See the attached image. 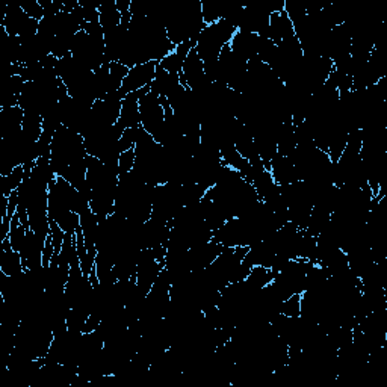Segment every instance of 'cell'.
<instances>
[{
  "instance_id": "obj_1",
  "label": "cell",
  "mask_w": 387,
  "mask_h": 387,
  "mask_svg": "<svg viewBox=\"0 0 387 387\" xmlns=\"http://www.w3.org/2000/svg\"><path fill=\"white\" fill-rule=\"evenodd\" d=\"M70 53L86 70L95 72L104 64V40H97L82 29L73 38Z\"/></svg>"
},
{
  "instance_id": "obj_2",
  "label": "cell",
  "mask_w": 387,
  "mask_h": 387,
  "mask_svg": "<svg viewBox=\"0 0 387 387\" xmlns=\"http://www.w3.org/2000/svg\"><path fill=\"white\" fill-rule=\"evenodd\" d=\"M140 94V114H141V128L149 132L151 137L158 133L161 125L165 121V109L161 97L150 91V86L138 91Z\"/></svg>"
},
{
  "instance_id": "obj_3",
  "label": "cell",
  "mask_w": 387,
  "mask_h": 387,
  "mask_svg": "<svg viewBox=\"0 0 387 387\" xmlns=\"http://www.w3.org/2000/svg\"><path fill=\"white\" fill-rule=\"evenodd\" d=\"M38 25L40 22L29 17L20 4H8L2 18V27L9 36L27 38L38 34Z\"/></svg>"
},
{
  "instance_id": "obj_4",
  "label": "cell",
  "mask_w": 387,
  "mask_h": 387,
  "mask_svg": "<svg viewBox=\"0 0 387 387\" xmlns=\"http://www.w3.org/2000/svg\"><path fill=\"white\" fill-rule=\"evenodd\" d=\"M158 65H159L158 61H150V62L132 67V69H129V73L125 76V79L123 81L120 91L124 95H128L130 93H137L142 88H147V86L153 83L154 77H156Z\"/></svg>"
},
{
  "instance_id": "obj_5",
  "label": "cell",
  "mask_w": 387,
  "mask_h": 387,
  "mask_svg": "<svg viewBox=\"0 0 387 387\" xmlns=\"http://www.w3.org/2000/svg\"><path fill=\"white\" fill-rule=\"evenodd\" d=\"M46 240L40 236H36L34 231L29 229L27 236L25 239V244L22 245L20 253L25 269L35 271L43 268V251H44Z\"/></svg>"
},
{
  "instance_id": "obj_6",
  "label": "cell",
  "mask_w": 387,
  "mask_h": 387,
  "mask_svg": "<svg viewBox=\"0 0 387 387\" xmlns=\"http://www.w3.org/2000/svg\"><path fill=\"white\" fill-rule=\"evenodd\" d=\"M269 172L278 186L290 185V183L299 180L292 159H290L289 156H283V154H278V153L269 163Z\"/></svg>"
},
{
  "instance_id": "obj_7",
  "label": "cell",
  "mask_w": 387,
  "mask_h": 387,
  "mask_svg": "<svg viewBox=\"0 0 387 387\" xmlns=\"http://www.w3.org/2000/svg\"><path fill=\"white\" fill-rule=\"evenodd\" d=\"M259 35L250 34L244 31H236L235 36L230 41V50L233 52L240 60L250 61L257 56V46H259Z\"/></svg>"
},
{
  "instance_id": "obj_8",
  "label": "cell",
  "mask_w": 387,
  "mask_h": 387,
  "mask_svg": "<svg viewBox=\"0 0 387 387\" xmlns=\"http://www.w3.org/2000/svg\"><path fill=\"white\" fill-rule=\"evenodd\" d=\"M295 35V29L290 18L285 11L282 13H274L269 17V40L274 44L282 43L285 40H289V38H294Z\"/></svg>"
},
{
  "instance_id": "obj_9",
  "label": "cell",
  "mask_w": 387,
  "mask_h": 387,
  "mask_svg": "<svg viewBox=\"0 0 387 387\" xmlns=\"http://www.w3.org/2000/svg\"><path fill=\"white\" fill-rule=\"evenodd\" d=\"M25 271L23 260L18 251H15L11 244H9V239L0 242V273L5 276H17Z\"/></svg>"
},
{
  "instance_id": "obj_10",
  "label": "cell",
  "mask_w": 387,
  "mask_h": 387,
  "mask_svg": "<svg viewBox=\"0 0 387 387\" xmlns=\"http://www.w3.org/2000/svg\"><path fill=\"white\" fill-rule=\"evenodd\" d=\"M180 85H182L180 74L168 73L167 70H163L161 65H158L156 77H154L153 83L150 85V91L158 94L161 99H168V97L176 91Z\"/></svg>"
},
{
  "instance_id": "obj_11",
  "label": "cell",
  "mask_w": 387,
  "mask_h": 387,
  "mask_svg": "<svg viewBox=\"0 0 387 387\" xmlns=\"http://www.w3.org/2000/svg\"><path fill=\"white\" fill-rule=\"evenodd\" d=\"M25 112L20 106L0 109V140L22 130Z\"/></svg>"
},
{
  "instance_id": "obj_12",
  "label": "cell",
  "mask_w": 387,
  "mask_h": 387,
  "mask_svg": "<svg viewBox=\"0 0 387 387\" xmlns=\"http://www.w3.org/2000/svg\"><path fill=\"white\" fill-rule=\"evenodd\" d=\"M125 129L138 128L141 125V114H140V94L130 93L124 97L118 120Z\"/></svg>"
},
{
  "instance_id": "obj_13",
  "label": "cell",
  "mask_w": 387,
  "mask_h": 387,
  "mask_svg": "<svg viewBox=\"0 0 387 387\" xmlns=\"http://www.w3.org/2000/svg\"><path fill=\"white\" fill-rule=\"evenodd\" d=\"M99 13H100L99 23L102 25L104 34H108L120 26L121 13L118 11L117 5H115V0H106V2H102Z\"/></svg>"
},
{
  "instance_id": "obj_14",
  "label": "cell",
  "mask_w": 387,
  "mask_h": 387,
  "mask_svg": "<svg viewBox=\"0 0 387 387\" xmlns=\"http://www.w3.org/2000/svg\"><path fill=\"white\" fill-rule=\"evenodd\" d=\"M26 177V171L23 165L17 167L13 172L6 174V176H0V196L9 197L14 191L20 188Z\"/></svg>"
},
{
  "instance_id": "obj_15",
  "label": "cell",
  "mask_w": 387,
  "mask_h": 387,
  "mask_svg": "<svg viewBox=\"0 0 387 387\" xmlns=\"http://www.w3.org/2000/svg\"><path fill=\"white\" fill-rule=\"evenodd\" d=\"M274 273L271 269L265 266H253L250 271L248 277L245 278V282L254 289H262L268 286L271 282L274 280Z\"/></svg>"
},
{
  "instance_id": "obj_16",
  "label": "cell",
  "mask_w": 387,
  "mask_h": 387,
  "mask_svg": "<svg viewBox=\"0 0 387 387\" xmlns=\"http://www.w3.org/2000/svg\"><path fill=\"white\" fill-rule=\"evenodd\" d=\"M27 231L29 229L22 224L20 218H18V215L15 214L11 219V230H9V235H8L9 244H11V247L15 251H20L22 245L25 244V239L27 236Z\"/></svg>"
},
{
  "instance_id": "obj_17",
  "label": "cell",
  "mask_w": 387,
  "mask_h": 387,
  "mask_svg": "<svg viewBox=\"0 0 387 387\" xmlns=\"http://www.w3.org/2000/svg\"><path fill=\"white\" fill-rule=\"evenodd\" d=\"M129 69L125 65L120 62H112L109 64V86H111V93L118 91L123 85V81L128 76Z\"/></svg>"
},
{
  "instance_id": "obj_18",
  "label": "cell",
  "mask_w": 387,
  "mask_h": 387,
  "mask_svg": "<svg viewBox=\"0 0 387 387\" xmlns=\"http://www.w3.org/2000/svg\"><path fill=\"white\" fill-rule=\"evenodd\" d=\"M88 318H90L88 313L77 311V308H70L69 315H67V328H69L70 332L83 333Z\"/></svg>"
},
{
  "instance_id": "obj_19",
  "label": "cell",
  "mask_w": 387,
  "mask_h": 387,
  "mask_svg": "<svg viewBox=\"0 0 387 387\" xmlns=\"http://www.w3.org/2000/svg\"><path fill=\"white\" fill-rule=\"evenodd\" d=\"M282 315L287 318H298L301 315V294H294L282 303Z\"/></svg>"
},
{
  "instance_id": "obj_20",
  "label": "cell",
  "mask_w": 387,
  "mask_h": 387,
  "mask_svg": "<svg viewBox=\"0 0 387 387\" xmlns=\"http://www.w3.org/2000/svg\"><path fill=\"white\" fill-rule=\"evenodd\" d=\"M183 64H185V60L180 57L176 52H171L168 56L163 57V60L159 62L163 70H167L168 73L174 74H180L183 70Z\"/></svg>"
},
{
  "instance_id": "obj_21",
  "label": "cell",
  "mask_w": 387,
  "mask_h": 387,
  "mask_svg": "<svg viewBox=\"0 0 387 387\" xmlns=\"http://www.w3.org/2000/svg\"><path fill=\"white\" fill-rule=\"evenodd\" d=\"M141 129H142L141 125H138V128H129V129L124 130V133L121 135V140H120L121 151L135 149V144H137V141L140 138Z\"/></svg>"
},
{
  "instance_id": "obj_22",
  "label": "cell",
  "mask_w": 387,
  "mask_h": 387,
  "mask_svg": "<svg viewBox=\"0 0 387 387\" xmlns=\"http://www.w3.org/2000/svg\"><path fill=\"white\" fill-rule=\"evenodd\" d=\"M20 6L29 17L34 18V20L40 22L41 18H44V9L38 0H25L23 4H20Z\"/></svg>"
},
{
  "instance_id": "obj_23",
  "label": "cell",
  "mask_w": 387,
  "mask_h": 387,
  "mask_svg": "<svg viewBox=\"0 0 387 387\" xmlns=\"http://www.w3.org/2000/svg\"><path fill=\"white\" fill-rule=\"evenodd\" d=\"M135 161H137V154H135V149H130V150H125L120 154V159H118V171H120V176L121 174H125V172H130L133 165H135Z\"/></svg>"
}]
</instances>
